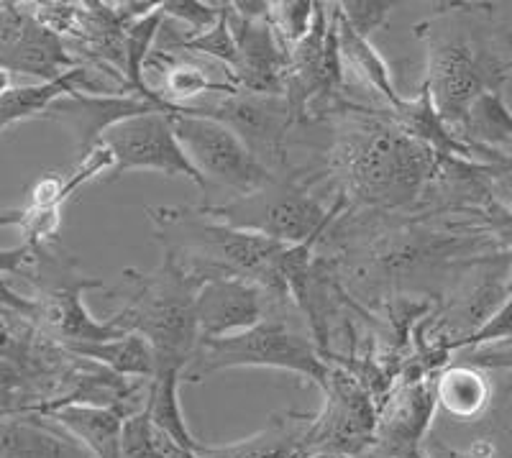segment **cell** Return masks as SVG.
Masks as SVG:
<instances>
[{
    "label": "cell",
    "instance_id": "obj_1",
    "mask_svg": "<svg viewBox=\"0 0 512 458\" xmlns=\"http://www.w3.org/2000/svg\"><path fill=\"white\" fill-rule=\"evenodd\" d=\"M326 121L331 144L320 169L346 210L405 213L420 203L436 177L438 154L413 139L390 108L346 100Z\"/></svg>",
    "mask_w": 512,
    "mask_h": 458
},
{
    "label": "cell",
    "instance_id": "obj_2",
    "mask_svg": "<svg viewBox=\"0 0 512 458\" xmlns=\"http://www.w3.org/2000/svg\"><path fill=\"white\" fill-rule=\"evenodd\" d=\"M425 44V85L451 131L461 126L474 100L502 93L512 75V31L497 24L489 3H448L415 26Z\"/></svg>",
    "mask_w": 512,
    "mask_h": 458
},
{
    "label": "cell",
    "instance_id": "obj_3",
    "mask_svg": "<svg viewBox=\"0 0 512 458\" xmlns=\"http://www.w3.org/2000/svg\"><path fill=\"white\" fill-rule=\"evenodd\" d=\"M162 254L198 279L239 277L262 287L272 305H295L282 277L287 244L216 221L200 205L144 208Z\"/></svg>",
    "mask_w": 512,
    "mask_h": 458
},
{
    "label": "cell",
    "instance_id": "obj_4",
    "mask_svg": "<svg viewBox=\"0 0 512 458\" xmlns=\"http://www.w3.org/2000/svg\"><path fill=\"white\" fill-rule=\"evenodd\" d=\"M203 279L192 277L175 259L162 254L154 272L123 269L121 285L108 295L123 297V308L108 323L123 333H139L154 351V372L177 369L185 374L198 351L200 331L195 297Z\"/></svg>",
    "mask_w": 512,
    "mask_h": 458
},
{
    "label": "cell",
    "instance_id": "obj_5",
    "mask_svg": "<svg viewBox=\"0 0 512 458\" xmlns=\"http://www.w3.org/2000/svg\"><path fill=\"white\" fill-rule=\"evenodd\" d=\"M318 187L328 190L323 169L295 167L287 174H277L269 185L251 195H239L221 205L205 203L200 208L231 228L297 246L323 236L349 208L341 195H336L331 205L323 203Z\"/></svg>",
    "mask_w": 512,
    "mask_h": 458
},
{
    "label": "cell",
    "instance_id": "obj_6",
    "mask_svg": "<svg viewBox=\"0 0 512 458\" xmlns=\"http://www.w3.org/2000/svg\"><path fill=\"white\" fill-rule=\"evenodd\" d=\"M292 308H269L262 323L244 333L216 341H200L187 366L185 379L203 382L208 374L226 369H282L323 387L331 372L308 333L292 325Z\"/></svg>",
    "mask_w": 512,
    "mask_h": 458
},
{
    "label": "cell",
    "instance_id": "obj_7",
    "mask_svg": "<svg viewBox=\"0 0 512 458\" xmlns=\"http://www.w3.org/2000/svg\"><path fill=\"white\" fill-rule=\"evenodd\" d=\"M24 277L36 287L29 323L39 333L57 341L59 346L67 348L75 343L116 341V338L126 336L123 331L113 328L108 320L103 323L90 315L82 302V292L105 290V282L82 274L77 269V261L57 249V241L34 246V261Z\"/></svg>",
    "mask_w": 512,
    "mask_h": 458
},
{
    "label": "cell",
    "instance_id": "obj_8",
    "mask_svg": "<svg viewBox=\"0 0 512 458\" xmlns=\"http://www.w3.org/2000/svg\"><path fill=\"white\" fill-rule=\"evenodd\" d=\"M175 113L213 118L228 126L274 177L295 169L290 157L295 121H292L285 95L233 90L213 103L187 105V108H177Z\"/></svg>",
    "mask_w": 512,
    "mask_h": 458
},
{
    "label": "cell",
    "instance_id": "obj_9",
    "mask_svg": "<svg viewBox=\"0 0 512 458\" xmlns=\"http://www.w3.org/2000/svg\"><path fill=\"white\" fill-rule=\"evenodd\" d=\"M326 405L318 415H308L305 446L308 456L333 453V456H361L374 448L379 405L364 384L344 369L333 366L323 384Z\"/></svg>",
    "mask_w": 512,
    "mask_h": 458
},
{
    "label": "cell",
    "instance_id": "obj_10",
    "mask_svg": "<svg viewBox=\"0 0 512 458\" xmlns=\"http://www.w3.org/2000/svg\"><path fill=\"white\" fill-rule=\"evenodd\" d=\"M172 126L192 167L198 169L210 190L213 185L228 187L239 195H251L274 180V174L246 149L231 128L213 118L169 113Z\"/></svg>",
    "mask_w": 512,
    "mask_h": 458
},
{
    "label": "cell",
    "instance_id": "obj_11",
    "mask_svg": "<svg viewBox=\"0 0 512 458\" xmlns=\"http://www.w3.org/2000/svg\"><path fill=\"white\" fill-rule=\"evenodd\" d=\"M103 146L116 159V167L103 182H116L131 172H162L167 177H185L208 195V185L187 159L169 113L128 118L103 136Z\"/></svg>",
    "mask_w": 512,
    "mask_h": 458
},
{
    "label": "cell",
    "instance_id": "obj_12",
    "mask_svg": "<svg viewBox=\"0 0 512 458\" xmlns=\"http://www.w3.org/2000/svg\"><path fill=\"white\" fill-rule=\"evenodd\" d=\"M436 410V377L400 382L379 410L372 451L379 458H428L425 441Z\"/></svg>",
    "mask_w": 512,
    "mask_h": 458
},
{
    "label": "cell",
    "instance_id": "obj_13",
    "mask_svg": "<svg viewBox=\"0 0 512 458\" xmlns=\"http://www.w3.org/2000/svg\"><path fill=\"white\" fill-rule=\"evenodd\" d=\"M149 113H169L164 105L139 95H88L70 93L44 113V121L62 126L72 134L77 146V159H85L93 149L103 144V136L128 118L149 116Z\"/></svg>",
    "mask_w": 512,
    "mask_h": 458
},
{
    "label": "cell",
    "instance_id": "obj_14",
    "mask_svg": "<svg viewBox=\"0 0 512 458\" xmlns=\"http://www.w3.org/2000/svg\"><path fill=\"white\" fill-rule=\"evenodd\" d=\"M228 29L236 41V64L231 70L233 85L249 93L285 95L290 54L274 34L269 18L249 21L228 3Z\"/></svg>",
    "mask_w": 512,
    "mask_h": 458
},
{
    "label": "cell",
    "instance_id": "obj_15",
    "mask_svg": "<svg viewBox=\"0 0 512 458\" xmlns=\"http://www.w3.org/2000/svg\"><path fill=\"white\" fill-rule=\"evenodd\" d=\"M269 310V297L254 282L239 277L205 279L195 297L200 341L236 336L262 323Z\"/></svg>",
    "mask_w": 512,
    "mask_h": 458
},
{
    "label": "cell",
    "instance_id": "obj_16",
    "mask_svg": "<svg viewBox=\"0 0 512 458\" xmlns=\"http://www.w3.org/2000/svg\"><path fill=\"white\" fill-rule=\"evenodd\" d=\"M0 458H93L57 420L24 412L0 418Z\"/></svg>",
    "mask_w": 512,
    "mask_h": 458
},
{
    "label": "cell",
    "instance_id": "obj_17",
    "mask_svg": "<svg viewBox=\"0 0 512 458\" xmlns=\"http://www.w3.org/2000/svg\"><path fill=\"white\" fill-rule=\"evenodd\" d=\"M152 75L157 85L152 87L154 98L169 111L195 105V100L210 93L228 95L239 87L231 82H218L208 75V67L190 57L185 52H172V49H154L149 62L144 67V77Z\"/></svg>",
    "mask_w": 512,
    "mask_h": 458
},
{
    "label": "cell",
    "instance_id": "obj_18",
    "mask_svg": "<svg viewBox=\"0 0 512 458\" xmlns=\"http://www.w3.org/2000/svg\"><path fill=\"white\" fill-rule=\"evenodd\" d=\"M338 54H341V70H344V85L361 87L367 93L379 95L384 100V108L397 111L405 103V95L397 90L395 77H392L390 64L379 54L372 41L356 34L351 26L344 24V18L338 16Z\"/></svg>",
    "mask_w": 512,
    "mask_h": 458
},
{
    "label": "cell",
    "instance_id": "obj_19",
    "mask_svg": "<svg viewBox=\"0 0 512 458\" xmlns=\"http://www.w3.org/2000/svg\"><path fill=\"white\" fill-rule=\"evenodd\" d=\"M308 412H277L259 433L226 446L198 448V458H308Z\"/></svg>",
    "mask_w": 512,
    "mask_h": 458
},
{
    "label": "cell",
    "instance_id": "obj_20",
    "mask_svg": "<svg viewBox=\"0 0 512 458\" xmlns=\"http://www.w3.org/2000/svg\"><path fill=\"white\" fill-rule=\"evenodd\" d=\"M44 415L70 430L93 458H123V412L98 405H64Z\"/></svg>",
    "mask_w": 512,
    "mask_h": 458
},
{
    "label": "cell",
    "instance_id": "obj_21",
    "mask_svg": "<svg viewBox=\"0 0 512 458\" xmlns=\"http://www.w3.org/2000/svg\"><path fill=\"white\" fill-rule=\"evenodd\" d=\"M436 400L456 420H474L495 402V384L487 372L466 364H448L436 374Z\"/></svg>",
    "mask_w": 512,
    "mask_h": 458
},
{
    "label": "cell",
    "instance_id": "obj_22",
    "mask_svg": "<svg viewBox=\"0 0 512 458\" xmlns=\"http://www.w3.org/2000/svg\"><path fill=\"white\" fill-rule=\"evenodd\" d=\"M72 356L95 361V364L111 369L113 374L134 379H152L154 377V351L144 336L139 333H126L116 341L100 343H75L67 346Z\"/></svg>",
    "mask_w": 512,
    "mask_h": 458
},
{
    "label": "cell",
    "instance_id": "obj_23",
    "mask_svg": "<svg viewBox=\"0 0 512 458\" xmlns=\"http://www.w3.org/2000/svg\"><path fill=\"white\" fill-rule=\"evenodd\" d=\"M185 379V374L177 372V369H157L149 384V415H152V423L162 430L164 435H169L172 441L180 448L190 453H198V448L203 446V441H198L195 435L190 433L185 423V415H182L180 405V384Z\"/></svg>",
    "mask_w": 512,
    "mask_h": 458
},
{
    "label": "cell",
    "instance_id": "obj_24",
    "mask_svg": "<svg viewBox=\"0 0 512 458\" xmlns=\"http://www.w3.org/2000/svg\"><path fill=\"white\" fill-rule=\"evenodd\" d=\"M451 364H466L482 372H497L500 382L495 384V405L502 407L512 397V341L489 343L479 348H464L456 351V359Z\"/></svg>",
    "mask_w": 512,
    "mask_h": 458
},
{
    "label": "cell",
    "instance_id": "obj_25",
    "mask_svg": "<svg viewBox=\"0 0 512 458\" xmlns=\"http://www.w3.org/2000/svg\"><path fill=\"white\" fill-rule=\"evenodd\" d=\"M315 8H318V3H313V0H282V3H272L269 24H272L282 47L287 49V54L310 34L315 21Z\"/></svg>",
    "mask_w": 512,
    "mask_h": 458
},
{
    "label": "cell",
    "instance_id": "obj_26",
    "mask_svg": "<svg viewBox=\"0 0 512 458\" xmlns=\"http://www.w3.org/2000/svg\"><path fill=\"white\" fill-rule=\"evenodd\" d=\"M336 8L346 26L369 39L374 31L390 26V16L395 13L397 3L392 0H344V3H336Z\"/></svg>",
    "mask_w": 512,
    "mask_h": 458
},
{
    "label": "cell",
    "instance_id": "obj_27",
    "mask_svg": "<svg viewBox=\"0 0 512 458\" xmlns=\"http://www.w3.org/2000/svg\"><path fill=\"white\" fill-rule=\"evenodd\" d=\"M164 18L182 21L190 31V36H198L210 31L226 16L228 3H203V0H164L159 3Z\"/></svg>",
    "mask_w": 512,
    "mask_h": 458
},
{
    "label": "cell",
    "instance_id": "obj_28",
    "mask_svg": "<svg viewBox=\"0 0 512 458\" xmlns=\"http://www.w3.org/2000/svg\"><path fill=\"white\" fill-rule=\"evenodd\" d=\"M500 341H512V290L507 295V300L502 302V308L497 310L487 323L479 328L477 333H472L464 341H456L454 346H448V354L454 356V351H464V348H479L489 346V343H500Z\"/></svg>",
    "mask_w": 512,
    "mask_h": 458
},
{
    "label": "cell",
    "instance_id": "obj_29",
    "mask_svg": "<svg viewBox=\"0 0 512 458\" xmlns=\"http://www.w3.org/2000/svg\"><path fill=\"white\" fill-rule=\"evenodd\" d=\"M59 226H62V208H26L24 233L26 244H52L57 241Z\"/></svg>",
    "mask_w": 512,
    "mask_h": 458
},
{
    "label": "cell",
    "instance_id": "obj_30",
    "mask_svg": "<svg viewBox=\"0 0 512 458\" xmlns=\"http://www.w3.org/2000/svg\"><path fill=\"white\" fill-rule=\"evenodd\" d=\"M64 177L49 172L41 180L34 182L29 192V205L26 208H62V192H64Z\"/></svg>",
    "mask_w": 512,
    "mask_h": 458
},
{
    "label": "cell",
    "instance_id": "obj_31",
    "mask_svg": "<svg viewBox=\"0 0 512 458\" xmlns=\"http://www.w3.org/2000/svg\"><path fill=\"white\" fill-rule=\"evenodd\" d=\"M489 192H492V198L497 203L512 210V159H505L502 164L492 167V174H489Z\"/></svg>",
    "mask_w": 512,
    "mask_h": 458
},
{
    "label": "cell",
    "instance_id": "obj_32",
    "mask_svg": "<svg viewBox=\"0 0 512 458\" xmlns=\"http://www.w3.org/2000/svg\"><path fill=\"white\" fill-rule=\"evenodd\" d=\"M34 261V246L21 244L16 249H0V274H26Z\"/></svg>",
    "mask_w": 512,
    "mask_h": 458
},
{
    "label": "cell",
    "instance_id": "obj_33",
    "mask_svg": "<svg viewBox=\"0 0 512 458\" xmlns=\"http://www.w3.org/2000/svg\"><path fill=\"white\" fill-rule=\"evenodd\" d=\"M425 456L428 458H472L466 451H456V448H448L441 441H425Z\"/></svg>",
    "mask_w": 512,
    "mask_h": 458
},
{
    "label": "cell",
    "instance_id": "obj_34",
    "mask_svg": "<svg viewBox=\"0 0 512 458\" xmlns=\"http://www.w3.org/2000/svg\"><path fill=\"white\" fill-rule=\"evenodd\" d=\"M24 221H26V208H11L0 213V228L24 226Z\"/></svg>",
    "mask_w": 512,
    "mask_h": 458
},
{
    "label": "cell",
    "instance_id": "obj_35",
    "mask_svg": "<svg viewBox=\"0 0 512 458\" xmlns=\"http://www.w3.org/2000/svg\"><path fill=\"white\" fill-rule=\"evenodd\" d=\"M8 90H13V75L8 70H3V67H0V98H3Z\"/></svg>",
    "mask_w": 512,
    "mask_h": 458
},
{
    "label": "cell",
    "instance_id": "obj_36",
    "mask_svg": "<svg viewBox=\"0 0 512 458\" xmlns=\"http://www.w3.org/2000/svg\"><path fill=\"white\" fill-rule=\"evenodd\" d=\"M308 458H351V456H333V453H320V456H308Z\"/></svg>",
    "mask_w": 512,
    "mask_h": 458
}]
</instances>
